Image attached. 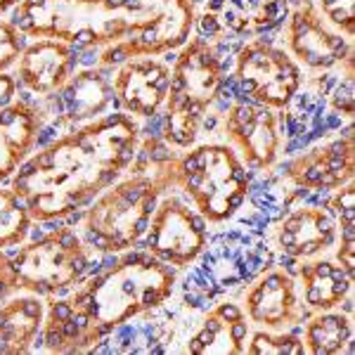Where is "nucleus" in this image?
<instances>
[{"mask_svg": "<svg viewBox=\"0 0 355 355\" xmlns=\"http://www.w3.org/2000/svg\"><path fill=\"white\" fill-rule=\"evenodd\" d=\"M296 277H299L296 287L308 313L331 311L351 299L353 277L336 261L322 259L303 263Z\"/></svg>", "mask_w": 355, "mask_h": 355, "instance_id": "nucleus-24", "label": "nucleus"}, {"mask_svg": "<svg viewBox=\"0 0 355 355\" xmlns=\"http://www.w3.org/2000/svg\"><path fill=\"white\" fill-rule=\"evenodd\" d=\"M220 55L204 36L190 38L171 69V88L164 102L162 137L175 150H190L202 133L209 114L223 90Z\"/></svg>", "mask_w": 355, "mask_h": 355, "instance_id": "nucleus-4", "label": "nucleus"}, {"mask_svg": "<svg viewBox=\"0 0 355 355\" xmlns=\"http://www.w3.org/2000/svg\"><path fill=\"white\" fill-rule=\"evenodd\" d=\"M303 351L311 355H339L351 348L353 320L336 308L315 313L303 329Z\"/></svg>", "mask_w": 355, "mask_h": 355, "instance_id": "nucleus-25", "label": "nucleus"}, {"mask_svg": "<svg viewBox=\"0 0 355 355\" xmlns=\"http://www.w3.org/2000/svg\"><path fill=\"white\" fill-rule=\"evenodd\" d=\"M90 246L71 227H57L45 237L24 244L12 256L21 291L55 296L71 289L90 266Z\"/></svg>", "mask_w": 355, "mask_h": 355, "instance_id": "nucleus-8", "label": "nucleus"}, {"mask_svg": "<svg viewBox=\"0 0 355 355\" xmlns=\"http://www.w3.org/2000/svg\"><path fill=\"white\" fill-rule=\"evenodd\" d=\"M232 78L251 102L279 112L287 110L303 85V69L287 50L275 45V38L263 33L237 50Z\"/></svg>", "mask_w": 355, "mask_h": 355, "instance_id": "nucleus-9", "label": "nucleus"}, {"mask_svg": "<svg viewBox=\"0 0 355 355\" xmlns=\"http://www.w3.org/2000/svg\"><path fill=\"white\" fill-rule=\"evenodd\" d=\"M251 324L268 331H284L287 327L303 324L308 308L303 306L296 279L282 268L263 270L242 294L239 306Z\"/></svg>", "mask_w": 355, "mask_h": 355, "instance_id": "nucleus-14", "label": "nucleus"}, {"mask_svg": "<svg viewBox=\"0 0 355 355\" xmlns=\"http://www.w3.org/2000/svg\"><path fill=\"white\" fill-rule=\"evenodd\" d=\"M192 5L206 3L204 12L214 15L223 26V36L254 38L284 24L289 0H190Z\"/></svg>", "mask_w": 355, "mask_h": 355, "instance_id": "nucleus-20", "label": "nucleus"}, {"mask_svg": "<svg viewBox=\"0 0 355 355\" xmlns=\"http://www.w3.org/2000/svg\"><path fill=\"white\" fill-rule=\"evenodd\" d=\"M175 187L190 197L199 216L220 225L251 197V171L227 142H204L175 159Z\"/></svg>", "mask_w": 355, "mask_h": 355, "instance_id": "nucleus-6", "label": "nucleus"}, {"mask_svg": "<svg viewBox=\"0 0 355 355\" xmlns=\"http://www.w3.org/2000/svg\"><path fill=\"white\" fill-rule=\"evenodd\" d=\"M45 303L38 294H12L0 306V355L28 353L36 346L45 320Z\"/></svg>", "mask_w": 355, "mask_h": 355, "instance_id": "nucleus-22", "label": "nucleus"}, {"mask_svg": "<svg viewBox=\"0 0 355 355\" xmlns=\"http://www.w3.org/2000/svg\"><path fill=\"white\" fill-rule=\"evenodd\" d=\"M112 71L114 67H102V71L85 69L69 78L57 93L43 97V112L57 119L53 125L67 123L71 130L76 125L105 116L112 105L119 107L112 88Z\"/></svg>", "mask_w": 355, "mask_h": 355, "instance_id": "nucleus-15", "label": "nucleus"}, {"mask_svg": "<svg viewBox=\"0 0 355 355\" xmlns=\"http://www.w3.org/2000/svg\"><path fill=\"white\" fill-rule=\"evenodd\" d=\"M353 57L341 62V67L346 69L343 71V78L339 83L331 88L329 95V107L334 110V114L339 116H346V119H353L355 114V78H353Z\"/></svg>", "mask_w": 355, "mask_h": 355, "instance_id": "nucleus-30", "label": "nucleus"}, {"mask_svg": "<svg viewBox=\"0 0 355 355\" xmlns=\"http://www.w3.org/2000/svg\"><path fill=\"white\" fill-rule=\"evenodd\" d=\"M17 291H19V279H17L12 259L0 251V303L17 294Z\"/></svg>", "mask_w": 355, "mask_h": 355, "instance_id": "nucleus-32", "label": "nucleus"}, {"mask_svg": "<svg viewBox=\"0 0 355 355\" xmlns=\"http://www.w3.org/2000/svg\"><path fill=\"white\" fill-rule=\"evenodd\" d=\"M284 182L296 192H329L353 180L355 175V137L353 123L343 128L341 137L315 145L279 168Z\"/></svg>", "mask_w": 355, "mask_h": 355, "instance_id": "nucleus-13", "label": "nucleus"}, {"mask_svg": "<svg viewBox=\"0 0 355 355\" xmlns=\"http://www.w3.org/2000/svg\"><path fill=\"white\" fill-rule=\"evenodd\" d=\"M33 218L12 187H0V251L26 242Z\"/></svg>", "mask_w": 355, "mask_h": 355, "instance_id": "nucleus-27", "label": "nucleus"}, {"mask_svg": "<svg viewBox=\"0 0 355 355\" xmlns=\"http://www.w3.org/2000/svg\"><path fill=\"white\" fill-rule=\"evenodd\" d=\"M223 135L249 171H268L277 164L284 137L277 112L251 100L234 102L223 119Z\"/></svg>", "mask_w": 355, "mask_h": 355, "instance_id": "nucleus-12", "label": "nucleus"}, {"mask_svg": "<svg viewBox=\"0 0 355 355\" xmlns=\"http://www.w3.org/2000/svg\"><path fill=\"white\" fill-rule=\"evenodd\" d=\"M112 88L121 110L133 116L152 119L164 110L171 88V67L154 57H130L114 71Z\"/></svg>", "mask_w": 355, "mask_h": 355, "instance_id": "nucleus-16", "label": "nucleus"}, {"mask_svg": "<svg viewBox=\"0 0 355 355\" xmlns=\"http://www.w3.org/2000/svg\"><path fill=\"white\" fill-rule=\"evenodd\" d=\"M246 355H303V341L296 334L284 331H254L244 348Z\"/></svg>", "mask_w": 355, "mask_h": 355, "instance_id": "nucleus-28", "label": "nucleus"}, {"mask_svg": "<svg viewBox=\"0 0 355 355\" xmlns=\"http://www.w3.org/2000/svg\"><path fill=\"white\" fill-rule=\"evenodd\" d=\"M249 339V320L242 308L232 301L218 303L206 313L202 327L187 341V353L206 355H242Z\"/></svg>", "mask_w": 355, "mask_h": 355, "instance_id": "nucleus-21", "label": "nucleus"}, {"mask_svg": "<svg viewBox=\"0 0 355 355\" xmlns=\"http://www.w3.org/2000/svg\"><path fill=\"white\" fill-rule=\"evenodd\" d=\"M137 147L140 125L133 116L105 114L67 130L26 159L12 175V190L36 223L64 220L125 173Z\"/></svg>", "mask_w": 355, "mask_h": 355, "instance_id": "nucleus-1", "label": "nucleus"}, {"mask_svg": "<svg viewBox=\"0 0 355 355\" xmlns=\"http://www.w3.org/2000/svg\"><path fill=\"white\" fill-rule=\"evenodd\" d=\"M10 24L24 36L57 38L85 50L121 41L130 15L121 0H21Z\"/></svg>", "mask_w": 355, "mask_h": 355, "instance_id": "nucleus-5", "label": "nucleus"}, {"mask_svg": "<svg viewBox=\"0 0 355 355\" xmlns=\"http://www.w3.org/2000/svg\"><path fill=\"white\" fill-rule=\"evenodd\" d=\"M26 38L15 24L10 21H0V71H8L19 62V55L26 48Z\"/></svg>", "mask_w": 355, "mask_h": 355, "instance_id": "nucleus-31", "label": "nucleus"}, {"mask_svg": "<svg viewBox=\"0 0 355 355\" xmlns=\"http://www.w3.org/2000/svg\"><path fill=\"white\" fill-rule=\"evenodd\" d=\"M38 341L48 353H88L97 343H102L90 322L71 306L69 299L50 301V306L45 308Z\"/></svg>", "mask_w": 355, "mask_h": 355, "instance_id": "nucleus-23", "label": "nucleus"}, {"mask_svg": "<svg viewBox=\"0 0 355 355\" xmlns=\"http://www.w3.org/2000/svg\"><path fill=\"white\" fill-rule=\"evenodd\" d=\"M209 223L173 194L162 197L145 234V249L175 270L190 268L206 251Z\"/></svg>", "mask_w": 355, "mask_h": 355, "instance_id": "nucleus-10", "label": "nucleus"}, {"mask_svg": "<svg viewBox=\"0 0 355 355\" xmlns=\"http://www.w3.org/2000/svg\"><path fill=\"white\" fill-rule=\"evenodd\" d=\"M130 15L128 33L100 48L102 67H121L130 57H159L180 50L192 38L194 5L190 0H121Z\"/></svg>", "mask_w": 355, "mask_h": 355, "instance_id": "nucleus-7", "label": "nucleus"}, {"mask_svg": "<svg viewBox=\"0 0 355 355\" xmlns=\"http://www.w3.org/2000/svg\"><path fill=\"white\" fill-rule=\"evenodd\" d=\"M17 97V78L10 76L8 71H0V110L12 105Z\"/></svg>", "mask_w": 355, "mask_h": 355, "instance_id": "nucleus-33", "label": "nucleus"}, {"mask_svg": "<svg viewBox=\"0 0 355 355\" xmlns=\"http://www.w3.org/2000/svg\"><path fill=\"white\" fill-rule=\"evenodd\" d=\"M284 50L311 71H331L353 57V41L334 31L315 8V0H289Z\"/></svg>", "mask_w": 355, "mask_h": 355, "instance_id": "nucleus-11", "label": "nucleus"}, {"mask_svg": "<svg viewBox=\"0 0 355 355\" xmlns=\"http://www.w3.org/2000/svg\"><path fill=\"white\" fill-rule=\"evenodd\" d=\"M175 279L178 272L168 263L152 254H130L107 272L93 275L78 284L69 301L105 341V336L133 318L162 308L173 296Z\"/></svg>", "mask_w": 355, "mask_h": 355, "instance_id": "nucleus-3", "label": "nucleus"}, {"mask_svg": "<svg viewBox=\"0 0 355 355\" xmlns=\"http://www.w3.org/2000/svg\"><path fill=\"white\" fill-rule=\"evenodd\" d=\"M175 159L164 137H145L125 173L81 216L83 242L102 254H121L140 244L162 197L175 187Z\"/></svg>", "mask_w": 355, "mask_h": 355, "instance_id": "nucleus-2", "label": "nucleus"}, {"mask_svg": "<svg viewBox=\"0 0 355 355\" xmlns=\"http://www.w3.org/2000/svg\"><path fill=\"white\" fill-rule=\"evenodd\" d=\"M43 119L45 112L41 97L28 90H24L12 105L0 110V182L10 180L26 162L28 152L36 147Z\"/></svg>", "mask_w": 355, "mask_h": 355, "instance_id": "nucleus-18", "label": "nucleus"}, {"mask_svg": "<svg viewBox=\"0 0 355 355\" xmlns=\"http://www.w3.org/2000/svg\"><path fill=\"white\" fill-rule=\"evenodd\" d=\"M329 214L336 220V239H339V249H336V263L348 275H355V187L353 180L341 185L339 190L324 202Z\"/></svg>", "mask_w": 355, "mask_h": 355, "instance_id": "nucleus-26", "label": "nucleus"}, {"mask_svg": "<svg viewBox=\"0 0 355 355\" xmlns=\"http://www.w3.org/2000/svg\"><path fill=\"white\" fill-rule=\"evenodd\" d=\"M336 242V220L327 206H301L275 227V244L289 259H315Z\"/></svg>", "mask_w": 355, "mask_h": 355, "instance_id": "nucleus-19", "label": "nucleus"}, {"mask_svg": "<svg viewBox=\"0 0 355 355\" xmlns=\"http://www.w3.org/2000/svg\"><path fill=\"white\" fill-rule=\"evenodd\" d=\"M315 8L322 15V19L339 31L341 36H346L348 41H353L355 36V0H315Z\"/></svg>", "mask_w": 355, "mask_h": 355, "instance_id": "nucleus-29", "label": "nucleus"}, {"mask_svg": "<svg viewBox=\"0 0 355 355\" xmlns=\"http://www.w3.org/2000/svg\"><path fill=\"white\" fill-rule=\"evenodd\" d=\"M17 3H21V0H0V12H5V10L12 8Z\"/></svg>", "mask_w": 355, "mask_h": 355, "instance_id": "nucleus-34", "label": "nucleus"}, {"mask_svg": "<svg viewBox=\"0 0 355 355\" xmlns=\"http://www.w3.org/2000/svg\"><path fill=\"white\" fill-rule=\"evenodd\" d=\"M81 53L83 48L57 38H38L36 43H28L17 62L21 88L41 100L57 93L76 73Z\"/></svg>", "mask_w": 355, "mask_h": 355, "instance_id": "nucleus-17", "label": "nucleus"}]
</instances>
